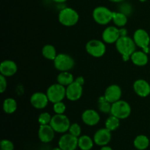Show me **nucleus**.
<instances>
[{
  "label": "nucleus",
  "instance_id": "c756f323",
  "mask_svg": "<svg viewBox=\"0 0 150 150\" xmlns=\"http://www.w3.org/2000/svg\"><path fill=\"white\" fill-rule=\"evenodd\" d=\"M53 109L55 114H64L66 111V105L62 101L57 102L54 103L53 105Z\"/></svg>",
  "mask_w": 150,
  "mask_h": 150
},
{
  "label": "nucleus",
  "instance_id": "20e7f679",
  "mask_svg": "<svg viewBox=\"0 0 150 150\" xmlns=\"http://www.w3.org/2000/svg\"><path fill=\"white\" fill-rule=\"evenodd\" d=\"M113 13L110 9L104 6H99L94 9L92 17L94 21L100 25H106L112 21Z\"/></svg>",
  "mask_w": 150,
  "mask_h": 150
},
{
  "label": "nucleus",
  "instance_id": "c9c22d12",
  "mask_svg": "<svg viewBox=\"0 0 150 150\" xmlns=\"http://www.w3.org/2000/svg\"><path fill=\"white\" fill-rule=\"evenodd\" d=\"M75 81H76V82H78L79 83H80L81 85H82V86H83V84H84V79H83L82 76H79L78 78H76V79H75Z\"/></svg>",
  "mask_w": 150,
  "mask_h": 150
},
{
  "label": "nucleus",
  "instance_id": "a211bd4d",
  "mask_svg": "<svg viewBox=\"0 0 150 150\" xmlns=\"http://www.w3.org/2000/svg\"><path fill=\"white\" fill-rule=\"evenodd\" d=\"M133 90L139 97L146 98L150 95V84L144 79H138L133 83Z\"/></svg>",
  "mask_w": 150,
  "mask_h": 150
},
{
  "label": "nucleus",
  "instance_id": "cd10ccee",
  "mask_svg": "<svg viewBox=\"0 0 150 150\" xmlns=\"http://www.w3.org/2000/svg\"><path fill=\"white\" fill-rule=\"evenodd\" d=\"M111 105L112 103L108 102L104 95L98 98V109L100 112L103 114H111Z\"/></svg>",
  "mask_w": 150,
  "mask_h": 150
},
{
  "label": "nucleus",
  "instance_id": "7ed1b4c3",
  "mask_svg": "<svg viewBox=\"0 0 150 150\" xmlns=\"http://www.w3.org/2000/svg\"><path fill=\"white\" fill-rule=\"evenodd\" d=\"M131 114V107L125 100H120L112 103L111 114L115 116L120 120H125L128 118Z\"/></svg>",
  "mask_w": 150,
  "mask_h": 150
},
{
  "label": "nucleus",
  "instance_id": "423d86ee",
  "mask_svg": "<svg viewBox=\"0 0 150 150\" xmlns=\"http://www.w3.org/2000/svg\"><path fill=\"white\" fill-rule=\"evenodd\" d=\"M54 67L60 72L70 71L74 67L75 60L67 54H59L54 60Z\"/></svg>",
  "mask_w": 150,
  "mask_h": 150
},
{
  "label": "nucleus",
  "instance_id": "58836bf2",
  "mask_svg": "<svg viewBox=\"0 0 150 150\" xmlns=\"http://www.w3.org/2000/svg\"><path fill=\"white\" fill-rule=\"evenodd\" d=\"M109 1L114 3H120V2H122V1H125V0H109Z\"/></svg>",
  "mask_w": 150,
  "mask_h": 150
},
{
  "label": "nucleus",
  "instance_id": "79ce46f5",
  "mask_svg": "<svg viewBox=\"0 0 150 150\" xmlns=\"http://www.w3.org/2000/svg\"><path fill=\"white\" fill-rule=\"evenodd\" d=\"M149 54H150V45H149Z\"/></svg>",
  "mask_w": 150,
  "mask_h": 150
},
{
  "label": "nucleus",
  "instance_id": "72a5a7b5",
  "mask_svg": "<svg viewBox=\"0 0 150 150\" xmlns=\"http://www.w3.org/2000/svg\"><path fill=\"white\" fill-rule=\"evenodd\" d=\"M6 78L7 77L2 76V75H0V92L1 93L4 92V91L7 89V82Z\"/></svg>",
  "mask_w": 150,
  "mask_h": 150
},
{
  "label": "nucleus",
  "instance_id": "bb28decb",
  "mask_svg": "<svg viewBox=\"0 0 150 150\" xmlns=\"http://www.w3.org/2000/svg\"><path fill=\"white\" fill-rule=\"evenodd\" d=\"M120 125V120L115 116L111 115L109 116L108 118L106 119L105 122V127H106L108 130L110 131H114L117 130Z\"/></svg>",
  "mask_w": 150,
  "mask_h": 150
},
{
  "label": "nucleus",
  "instance_id": "ddd939ff",
  "mask_svg": "<svg viewBox=\"0 0 150 150\" xmlns=\"http://www.w3.org/2000/svg\"><path fill=\"white\" fill-rule=\"evenodd\" d=\"M120 37V28H117V26H108L104 29L102 34L103 40L108 44L116 43Z\"/></svg>",
  "mask_w": 150,
  "mask_h": 150
},
{
  "label": "nucleus",
  "instance_id": "9d476101",
  "mask_svg": "<svg viewBox=\"0 0 150 150\" xmlns=\"http://www.w3.org/2000/svg\"><path fill=\"white\" fill-rule=\"evenodd\" d=\"M59 146L63 150H76L79 146V138L69 133H64L59 140Z\"/></svg>",
  "mask_w": 150,
  "mask_h": 150
},
{
  "label": "nucleus",
  "instance_id": "9b49d317",
  "mask_svg": "<svg viewBox=\"0 0 150 150\" xmlns=\"http://www.w3.org/2000/svg\"><path fill=\"white\" fill-rule=\"evenodd\" d=\"M83 95V86L76 81L66 86V98L70 101L79 100Z\"/></svg>",
  "mask_w": 150,
  "mask_h": 150
},
{
  "label": "nucleus",
  "instance_id": "ea45409f",
  "mask_svg": "<svg viewBox=\"0 0 150 150\" xmlns=\"http://www.w3.org/2000/svg\"><path fill=\"white\" fill-rule=\"evenodd\" d=\"M52 150H63V149H62L61 148H60L59 146V147H56V148H54V149H53Z\"/></svg>",
  "mask_w": 150,
  "mask_h": 150
},
{
  "label": "nucleus",
  "instance_id": "f3484780",
  "mask_svg": "<svg viewBox=\"0 0 150 150\" xmlns=\"http://www.w3.org/2000/svg\"><path fill=\"white\" fill-rule=\"evenodd\" d=\"M81 120L88 126H95L99 123L100 117L98 111L93 109H86L82 113Z\"/></svg>",
  "mask_w": 150,
  "mask_h": 150
},
{
  "label": "nucleus",
  "instance_id": "f704fd0d",
  "mask_svg": "<svg viewBox=\"0 0 150 150\" xmlns=\"http://www.w3.org/2000/svg\"><path fill=\"white\" fill-rule=\"evenodd\" d=\"M120 36L121 37L127 36V29L124 27L120 28Z\"/></svg>",
  "mask_w": 150,
  "mask_h": 150
},
{
  "label": "nucleus",
  "instance_id": "0eeeda50",
  "mask_svg": "<svg viewBox=\"0 0 150 150\" xmlns=\"http://www.w3.org/2000/svg\"><path fill=\"white\" fill-rule=\"evenodd\" d=\"M46 95L50 102L53 104L60 102L66 98V87L59 83H54L48 88Z\"/></svg>",
  "mask_w": 150,
  "mask_h": 150
},
{
  "label": "nucleus",
  "instance_id": "1a4fd4ad",
  "mask_svg": "<svg viewBox=\"0 0 150 150\" xmlns=\"http://www.w3.org/2000/svg\"><path fill=\"white\" fill-rule=\"evenodd\" d=\"M133 40L136 46L139 47L146 54H149L150 36L148 32L143 29H138L133 34Z\"/></svg>",
  "mask_w": 150,
  "mask_h": 150
},
{
  "label": "nucleus",
  "instance_id": "393cba45",
  "mask_svg": "<svg viewBox=\"0 0 150 150\" xmlns=\"http://www.w3.org/2000/svg\"><path fill=\"white\" fill-rule=\"evenodd\" d=\"M112 21L117 27H124L127 23V16L120 11L114 12Z\"/></svg>",
  "mask_w": 150,
  "mask_h": 150
},
{
  "label": "nucleus",
  "instance_id": "dca6fc26",
  "mask_svg": "<svg viewBox=\"0 0 150 150\" xmlns=\"http://www.w3.org/2000/svg\"><path fill=\"white\" fill-rule=\"evenodd\" d=\"M55 133L56 132L50 125H40L38 130V138L42 143H49L54 139Z\"/></svg>",
  "mask_w": 150,
  "mask_h": 150
},
{
  "label": "nucleus",
  "instance_id": "6e6552de",
  "mask_svg": "<svg viewBox=\"0 0 150 150\" xmlns=\"http://www.w3.org/2000/svg\"><path fill=\"white\" fill-rule=\"evenodd\" d=\"M86 51L88 54L95 58L102 57L106 51V46L103 41L99 40H91L86 44Z\"/></svg>",
  "mask_w": 150,
  "mask_h": 150
},
{
  "label": "nucleus",
  "instance_id": "aec40b11",
  "mask_svg": "<svg viewBox=\"0 0 150 150\" xmlns=\"http://www.w3.org/2000/svg\"><path fill=\"white\" fill-rule=\"evenodd\" d=\"M132 62L136 66L143 67L147 64L149 62V57L146 53L143 51H136L130 57Z\"/></svg>",
  "mask_w": 150,
  "mask_h": 150
},
{
  "label": "nucleus",
  "instance_id": "4be33fe9",
  "mask_svg": "<svg viewBox=\"0 0 150 150\" xmlns=\"http://www.w3.org/2000/svg\"><path fill=\"white\" fill-rule=\"evenodd\" d=\"M2 107L4 113L7 114H11L16 112L18 108V104L16 100L11 98H8L4 100Z\"/></svg>",
  "mask_w": 150,
  "mask_h": 150
},
{
  "label": "nucleus",
  "instance_id": "39448f33",
  "mask_svg": "<svg viewBox=\"0 0 150 150\" xmlns=\"http://www.w3.org/2000/svg\"><path fill=\"white\" fill-rule=\"evenodd\" d=\"M50 125L53 127L56 133H64L68 131L70 125V121L64 114H57L52 116Z\"/></svg>",
  "mask_w": 150,
  "mask_h": 150
},
{
  "label": "nucleus",
  "instance_id": "473e14b6",
  "mask_svg": "<svg viewBox=\"0 0 150 150\" xmlns=\"http://www.w3.org/2000/svg\"><path fill=\"white\" fill-rule=\"evenodd\" d=\"M120 12L124 13L127 16H130L132 13V7L130 4L127 3H124L122 4L120 7Z\"/></svg>",
  "mask_w": 150,
  "mask_h": 150
},
{
  "label": "nucleus",
  "instance_id": "e433bc0d",
  "mask_svg": "<svg viewBox=\"0 0 150 150\" xmlns=\"http://www.w3.org/2000/svg\"><path fill=\"white\" fill-rule=\"evenodd\" d=\"M100 150H113V149H112V148L110 147V146H107V145H106V146H102V148H101V149Z\"/></svg>",
  "mask_w": 150,
  "mask_h": 150
},
{
  "label": "nucleus",
  "instance_id": "412c9836",
  "mask_svg": "<svg viewBox=\"0 0 150 150\" xmlns=\"http://www.w3.org/2000/svg\"><path fill=\"white\" fill-rule=\"evenodd\" d=\"M57 83L62 85L64 86H67L71 84L75 81L73 74L70 73V71L61 72L57 77Z\"/></svg>",
  "mask_w": 150,
  "mask_h": 150
},
{
  "label": "nucleus",
  "instance_id": "7c9ffc66",
  "mask_svg": "<svg viewBox=\"0 0 150 150\" xmlns=\"http://www.w3.org/2000/svg\"><path fill=\"white\" fill-rule=\"evenodd\" d=\"M69 133L76 137H80L81 133V127L78 123H73L69 128Z\"/></svg>",
  "mask_w": 150,
  "mask_h": 150
},
{
  "label": "nucleus",
  "instance_id": "c85d7f7f",
  "mask_svg": "<svg viewBox=\"0 0 150 150\" xmlns=\"http://www.w3.org/2000/svg\"><path fill=\"white\" fill-rule=\"evenodd\" d=\"M52 119V116L48 112H42L38 117V122L40 125H50Z\"/></svg>",
  "mask_w": 150,
  "mask_h": 150
},
{
  "label": "nucleus",
  "instance_id": "4c0bfd02",
  "mask_svg": "<svg viewBox=\"0 0 150 150\" xmlns=\"http://www.w3.org/2000/svg\"><path fill=\"white\" fill-rule=\"evenodd\" d=\"M53 1H54V2H57V3H64L67 0H52Z\"/></svg>",
  "mask_w": 150,
  "mask_h": 150
},
{
  "label": "nucleus",
  "instance_id": "2eb2a0df",
  "mask_svg": "<svg viewBox=\"0 0 150 150\" xmlns=\"http://www.w3.org/2000/svg\"><path fill=\"white\" fill-rule=\"evenodd\" d=\"M46 93L38 92L32 94L30 98V103L34 108L37 109H43L48 105L49 103Z\"/></svg>",
  "mask_w": 150,
  "mask_h": 150
},
{
  "label": "nucleus",
  "instance_id": "a878e982",
  "mask_svg": "<svg viewBox=\"0 0 150 150\" xmlns=\"http://www.w3.org/2000/svg\"><path fill=\"white\" fill-rule=\"evenodd\" d=\"M42 54L46 59L54 61L57 56V50L55 47L50 44L45 45L42 48Z\"/></svg>",
  "mask_w": 150,
  "mask_h": 150
},
{
  "label": "nucleus",
  "instance_id": "f257e3e1",
  "mask_svg": "<svg viewBox=\"0 0 150 150\" xmlns=\"http://www.w3.org/2000/svg\"><path fill=\"white\" fill-rule=\"evenodd\" d=\"M115 45L117 51L121 54L123 61L125 62L130 59V57L136 49V45L134 40L133 38L128 36L120 37Z\"/></svg>",
  "mask_w": 150,
  "mask_h": 150
},
{
  "label": "nucleus",
  "instance_id": "2f4dec72",
  "mask_svg": "<svg viewBox=\"0 0 150 150\" xmlns=\"http://www.w3.org/2000/svg\"><path fill=\"white\" fill-rule=\"evenodd\" d=\"M1 150H14V144L8 139H3L0 143Z\"/></svg>",
  "mask_w": 150,
  "mask_h": 150
},
{
  "label": "nucleus",
  "instance_id": "f8f14e48",
  "mask_svg": "<svg viewBox=\"0 0 150 150\" xmlns=\"http://www.w3.org/2000/svg\"><path fill=\"white\" fill-rule=\"evenodd\" d=\"M94 142L98 146H106L111 140V131L104 127L97 130L94 135Z\"/></svg>",
  "mask_w": 150,
  "mask_h": 150
},
{
  "label": "nucleus",
  "instance_id": "a19ab883",
  "mask_svg": "<svg viewBox=\"0 0 150 150\" xmlns=\"http://www.w3.org/2000/svg\"><path fill=\"white\" fill-rule=\"evenodd\" d=\"M139 1H141V2H144V1H147V0H139Z\"/></svg>",
  "mask_w": 150,
  "mask_h": 150
},
{
  "label": "nucleus",
  "instance_id": "6ab92c4d",
  "mask_svg": "<svg viewBox=\"0 0 150 150\" xmlns=\"http://www.w3.org/2000/svg\"><path fill=\"white\" fill-rule=\"evenodd\" d=\"M18 66L15 62L12 60H4L0 64V73L5 77L13 76L17 73Z\"/></svg>",
  "mask_w": 150,
  "mask_h": 150
},
{
  "label": "nucleus",
  "instance_id": "b1692460",
  "mask_svg": "<svg viewBox=\"0 0 150 150\" xmlns=\"http://www.w3.org/2000/svg\"><path fill=\"white\" fill-rule=\"evenodd\" d=\"M94 140L86 135L79 137V147L81 150H91L93 147Z\"/></svg>",
  "mask_w": 150,
  "mask_h": 150
},
{
  "label": "nucleus",
  "instance_id": "5701e85b",
  "mask_svg": "<svg viewBox=\"0 0 150 150\" xmlns=\"http://www.w3.org/2000/svg\"><path fill=\"white\" fill-rule=\"evenodd\" d=\"M134 146L139 150H144L147 149L149 145V139L145 135H139L136 136L133 142Z\"/></svg>",
  "mask_w": 150,
  "mask_h": 150
},
{
  "label": "nucleus",
  "instance_id": "4468645a",
  "mask_svg": "<svg viewBox=\"0 0 150 150\" xmlns=\"http://www.w3.org/2000/svg\"><path fill=\"white\" fill-rule=\"evenodd\" d=\"M122 92L120 86L117 84H111L106 88L104 93L105 99L111 103L117 102L121 100Z\"/></svg>",
  "mask_w": 150,
  "mask_h": 150
},
{
  "label": "nucleus",
  "instance_id": "f03ea898",
  "mask_svg": "<svg viewBox=\"0 0 150 150\" xmlns=\"http://www.w3.org/2000/svg\"><path fill=\"white\" fill-rule=\"evenodd\" d=\"M59 21L64 26H75L79 22V13L71 7H64L59 13Z\"/></svg>",
  "mask_w": 150,
  "mask_h": 150
}]
</instances>
